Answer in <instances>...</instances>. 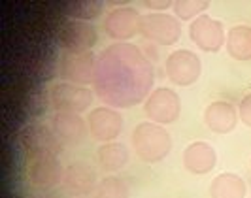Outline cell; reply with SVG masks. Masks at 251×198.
Instances as JSON below:
<instances>
[{"instance_id": "obj_1", "label": "cell", "mask_w": 251, "mask_h": 198, "mask_svg": "<svg viewBox=\"0 0 251 198\" xmlns=\"http://www.w3.org/2000/svg\"><path fill=\"white\" fill-rule=\"evenodd\" d=\"M155 83V70L134 44H112L97 55L93 91L110 108H132L146 102Z\"/></svg>"}, {"instance_id": "obj_2", "label": "cell", "mask_w": 251, "mask_h": 198, "mask_svg": "<svg viewBox=\"0 0 251 198\" xmlns=\"http://www.w3.org/2000/svg\"><path fill=\"white\" fill-rule=\"evenodd\" d=\"M130 142H132V149L136 157L146 164L164 161L172 151L170 132L163 124L151 123V121L136 124L130 134Z\"/></svg>"}, {"instance_id": "obj_3", "label": "cell", "mask_w": 251, "mask_h": 198, "mask_svg": "<svg viewBox=\"0 0 251 198\" xmlns=\"http://www.w3.org/2000/svg\"><path fill=\"white\" fill-rule=\"evenodd\" d=\"M19 144L25 151V155L30 161L38 159H59L63 153V144L55 136V132L50 126H46L40 121L25 124L19 132Z\"/></svg>"}, {"instance_id": "obj_4", "label": "cell", "mask_w": 251, "mask_h": 198, "mask_svg": "<svg viewBox=\"0 0 251 198\" xmlns=\"http://www.w3.org/2000/svg\"><path fill=\"white\" fill-rule=\"evenodd\" d=\"M150 44L157 46H174L181 36V23L176 15L168 12H148L140 19V32Z\"/></svg>"}, {"instance_id": "obj_5", "label": "cell", "mask_w": 251, "mask_h": 198, "mask_svg": "<svg viewBox=\"0 0 251 198\" xmlns=\"http://www.w3.org/2000/svg\"><path fill=\"white\" fill-rule=\"evenodd\" d=\"M144 113L151 123L172 124L179 119L181 113V100L168 87H157L144 102Z\"/></svg>"}, {"instance_id": "obj_6", "label": "cell", "mask_w": 251, "mask_h": 198, "mask_svg": "<svg viewBox=\"0 0 251 198\" xmlns=\"http://www.w3.org/2000/svg\"><path fill=\"white\" fill-rule=\"evenodd\" d=\"M164 72L174 85L189 87L199 81L202 74V61L195 51L176 50L166 57Z\"/></svg>"}, {"instance_id": "obj_7", "label": "cell", "mask_w": 251, "mask_h": 198, "mask_svg": "<svg viewBox=\"0 0 251 198\" xmlns=\"http://www.w3.org/2000/svg\"><path fill=\"white\" fill-rule=\"evenodd\" d=\"M95 91H91L87 87L61 81L55 83L50 91L51 106L55 108V112H70V113H83L91 108L93 100H95Z\"/></svg>"}, {"instance_id": "obj_8", "label": "cell", "mask_w": 251, "mask_h": 198, "mask_svg": "<svg viewBox=\"0 0 251 198\" xmlns=\"http://www.w3.org/2000/svg\"><path fill=\"white\" fill-rule=\"evenodd\" d=\"M189 38L191 42L206 53H217L225 46V26L210 15H201L189 25Z\"/></svg>"}, {"instance_id": "obj_9", "label": "cell", "mask_w": 251, "mask_h": 198, "mask_svg": "<svg viewBox=\"0 0 251 198\" xmlns=\"http://www.w3.org/2000/svg\"><path fill=\"white\" fill-rule=\"evenodd\" d=\"M99 42V30L93 23L68 19L59 28V44L68 53H85Z\"/></svg>"}, {"instance_id": "obj_10", "label": "cell", "mask_w": 251, "mask_h": 198, "mask_svg": "<svg viewBox=\"0 0 251 198\" xmlns=\"http://www.w3.org/2000/svg\"><path fill=\"white\" fill-rule=\"evenodd\" d=\"M140 19H142V15L132 6L113 8L104 19L106 36L115 40V44H123L140 32Z\"/></svg>"}, {"instance_id": "obj_11", "label": "cell", "mask_w": 251, "mask_h": 198, "mask_svg": "<svg viewBox=\"0 0 251 198\" xmlns=\"http://www.w3.org/2000/svg\"><path fill=\"white\" fill-rule=\"evenodd\" d=\"M97 70V55L93 51L85 53H68L63 51L61 55V75L68 83L87 87L95 79Z\"/></svg>"}, {"instance_id": "obj_12", "label": "cell", "mask_w": 251, "mask_h": 198, "mask_svg": "<svg viewBox=\"0 0 251 198\" xmlns=\"http://www.w3.org/2000/svg\"><path fill=\"white\" fill-rule=\"evenodd\" d=\"M87 126L95 140H99L102 144H108L123 132L125 119H123L121 112H117L115 108L99 106V108H93L89 112Z\"/></svg>"}, {"instance_id": "obj_13", "label": "cell", "mask_w": 251, "mask_h": 198, "mask_svg": "<svg viewBox=\"0 0 251 198\" xmlns=\"http://www.w3.org/2000/svg\"><path fill=\"white\" fill-rule=\"evenodd\" d=\"M99 185L97 170L87 162L75 161L66 166L63 179V191L72 198H83L95 193Z\"/></svg>"}, {"instance_id": "obj_14", "label": "cell", "mask_w": 251, "mask_h": 198, "mask_svg": "<svg viewBox=\"0 0 251 198\" xmlns=\"http://www.w3.org/2000/svg\"><path fill=\"white\" fill-rule=\"evenodd\" d=\"M51 130L61 140L63 146L75 148L83 144V140L87 136V119H83L79 113L57 112L51 117Z\"/></svg>"}, {"instance_id": "obj_15", "label": "cell", "mask_w": 251, "mask_h": 198, "mask_svg": "<svg viewBox=\"0 0 251 198\" xmlns=\"http://www.w3.org/2000/svg\"><path fill=\"white\" fill-rule=\"evenodd\" d=\"M64 168L59 159H38L28 164V179L36 191L50 193L55 187L63 185Z\"/></svg>"}, {"instance_id": "obj_16", "label": "cell", "mask_w": 251, "mask_h": 198, "mask_svg": "<svg viewBox=\"0 0 251 198\" xmlns=\"http://www.w3.org/2000/svg\"><path fill=\"white\" fill-rule=\"evenodd\" d=\"M204 123L215 134H228L238 124V110L226 100H215L204 110Z\"/></svg>"}, {"instance_id": "obj_17", "label": "cell", "mask_w": 251, "mask_h": 198, "mask_svg": "<svg viewBox=\"0 0 251 198\" xmlns=\"http://www.w3.org/2000/svg\"><path fill=\"white\" fill-rule=\"evenodd\" d=\"M183 168L195 175L212 172L217 162V153L208 142H193L183 149Z\"/></svg>"}, {"instance_id": "obj_18", "label": "cell", "mask_w": 251, "mask_h": 198, "mask_svg": "<svg viewBox=\"0 0 251 198\" xmlns=\"http://www.w3.org/2000/svg\"><path fill=\"white\" fill-rule=\"evenodd\" d=\"M246 195H248V185L238 173H219L210 185V198H246Z\"/></svg>"}, {"instance_id": "obj_19", "label": "cell", "mask_w": 251, "mask_h": 198, "mask_svg": "<svg viewBox=\"0 0 251 198\" xmlns=\"http://www.w3.org/2000/svg\"><path fill=\"white\" fill-rule=\"evenodd\" d=\"M97 161L100 164L104 172H117L121 168H125L130 161V151L125 144L119 142H108L102 144L97 151Z\"/></svg>"}, {"instance_id": "obj_20", "label": "cell", "mask_w": 251, "mask_h": 198, "mask_svg": "<svg viewBox=\"0 0 251 198\" xmlns=\"http://www.w3.org/2000/svg\"><path fill=\"white\" fill-rule=\"evenodd\" d=\"M226 51L240 62L251 61V26L234 25L226 34Z\"/></svg>"}, {"instance_id": "obj_21", "label": "cell", "mask_w": 251, "mask_h": 198, "mask_svg": "<svg viewBox=\"0 0 251 198\" xmlns=\"http://www.w3.org/2000/svg\"><path fill=\"white\" fill-rule=\"evenodd\" d=\"M64 13L72 17L74 21H85L93 23L104 13V2L100 0H79V2H66Z\"/></svg>"}, {"instance_id": "obj_22", "label": "cell", "mask_w": 251, "mask_h": 198, "mask_svg": "<svg viewBox=\"0 0 251 198\" xmlns=\"http://www.w3.org/2000/svg\"><path fill=\"white\" fill-rule=\"evenodd\" d=\"M130 189L125 179L117 175H106L95 189V198H128Z\"/></svg>"}, {"instance_id": "obj_23", "label": "cell", "mask_w": 251, "mask_h": 198, "mask_svg": "<svg viewBox=\"0 0 251 198\" xmlns=\"http://www.w3.org/2000/svg\"><path fill=\"white\" fill-rule=\"evenodd\" d=\"M208 8H210L208 0H176L172 10L179 21H195Z\"/></svg>"}, {"instance_id": "obj_24", "label": "cell", "mask_w": 251, "mask_h": 198, "mask_svg": "<svg viewBox=\"0 0 251 198\" xmlns=\"http://www.w3.org/2000/svg\"><path fill=\"white\" fill-rule=\"evenodd\" d=\"M238 117L242 119V123L248 124V126L251 128V93H248L244 99L240 100Z\"/></svg>"}, {"instance_id": "obj_25", "label": "cell", "mask_w": 251, "mask_h": 198, "mask_svg": "<svg viewBox=\"0 0 251 198\" xmlns=\"http://www.w3.org/2000/svg\"><path fill=\"white\" fill-rule=\"evenodd\" d=\"M142 4H144V8H148L150 12L155 13H163L168 8H174V2H168V0H146Z\"/></svg>"}, {"instance_id": "obj_26", "label": "cell", "mask_w": 251, "mask_h": 198, "mask_svg": "<svg viewBox=\"0 0 251 198\" xmlns=\"http://www.w3.org/2000/svg\"><path fill=\"white\" fill-rule=\"evenodd\" d=\"M146 51H148V55H153V59H157V57H159V55H157V51H155V48H153V44H150V46H146ZM150 57H148V59H150Z\"/></svg>"}, {"instance_id": "obj_27", "label": "cell", "mask_w": 251, "mask_h": 198, "mask_svg": "<svg viewBox=\"0 0 251 198\" xmlns=\"http://www.w3.org/2000/svg\"><path fill=\"white\" fill-rule=\"evenodd\" d=\"M32 198H55V197H51V195H38V197H32Z\"/></svg>"}]
</instances>
